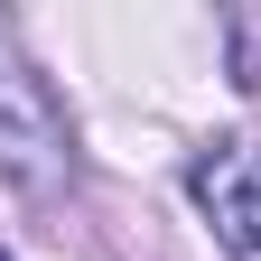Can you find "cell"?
I'll use <instances>...</instances> for the list:
<instances>
[{"label": "cell", "instance_id": "cell-1", "mask_svg": "<svg viewBox=\"0 0 261 261\" xmlns=\"http://www.w3.org/2000/svg\"><path fill=\"white\" fill-rule=\"evenodd\" d=\"M0 177L19 196H38L56 205L65 187H75V130H65V103L56 84L10 47V28H0Z\"/></svg>", "mask_w": 261, "mask_h": 261}, {"label": "cell", "instance_id": "cell-2", "mask_svg": "<svg viewBox=\"0 0 261 261\" xmlns=\"http://www.w3.org/2000/svg\"><path fill=\"white\" fill-rule=\"evenodd\" d=\"M196 205H205L215 224V243L233 252V261H261V140H215V149H196Z\"/></svg>", "mask_w": 261, "mask_h": 261}, {"label": "cell", "instance_id": "cell-3", "mask_svg": "<svg viewBox=\"0 0 261 261\" xmlns=\"http://www.w3.org/2000/svg\"><path fill=\"white\" fill-rule=\"evenodd\" d=\"M0 261H10V252H0Z\"/></svg>", "mask_w": 261, "mask_h": 261}]
</instances>
